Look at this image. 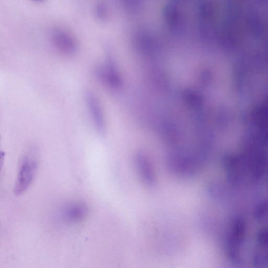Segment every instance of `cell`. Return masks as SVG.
<instances>
[{
	"label": "cell",
	"instance_id": "6da1fadb",
	"mask_svg": "<svg viewBox=\"0 0 268 268\" xmlns=\"http://www.w3.org/2000/svg\"><path fill=\"white\" fill-rule=\"evenodd\" d=\"M204 158L196 151L182 147L172 148L166 157V165L171 173L181 177H191L197 174Z\"/></svg>",
	"mask_w": 268,
	"mask_h": 268
},
{
	"label": "cell",
	"instance_id": "7a4b0ae2",
	"mask_svg": "<svg viewBox=\"0 0 268 268\" xmlns=\"http://www.w3.org/2000/svg\"><path fill=\"white\" fill-rule=\"evenodd\" d=\"M38 169L37 160L33 154H27L23 158L18 171L14 187L16 195L26 192L32 185Z\"/></svg>",
	"mask_w": 268,
	"mask_h": 268
},
{
	"label": "cell",
	"instance_id": "3957f363",
	"mask_svg": "<svg viewBox=\"0 0 268 268\" xmlns=\"http://www.w3.org/2000/svg\"><path fill=\"white\" fill-rule=\"evenodd\" d=\"M135 164L141 181L146 187H154L157 183L155 168L148 156L142 152H139L135 156Z\"/></svg>",
	"mask_w": 268,
	"mask_h": 268
},
{
	"label": "cell",
	"instance_id": "277c9868",
	"mask_svg": "<svg viewBox=\"0 0 268 268\" xmlns=\"http://www.w3.org/2000/svg\"><path fill=\"white\" fill-rule=\"evenodd\" d=\"M86 105L96 131L101 135L105 132V121L100 101L96 95L87 91L85 94Z\"/></svg>",
	"mask_w": 268,
	"mask_h": 268
},
{
	"label": "cell",
	"instance_id": "5b68a950",
	"mask_svg": "<svg viewBox=\"0 0 268 268\" xmlns=\"http://www.w3.org/2000/svg\"><path fill=\"white\" fill-rule=\"evenodd\" d=\"M51 39L56 48L66 55H73L77 50L74 38L64 30L59 28L53 30Z\"/></svg>",
	"mask_w": 268,
	"mask_h": 268
}]
</instances>
